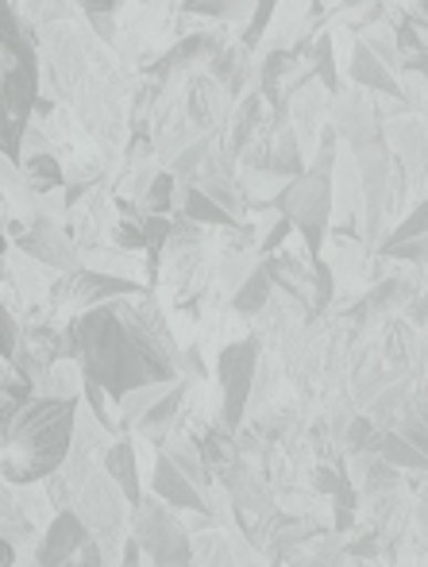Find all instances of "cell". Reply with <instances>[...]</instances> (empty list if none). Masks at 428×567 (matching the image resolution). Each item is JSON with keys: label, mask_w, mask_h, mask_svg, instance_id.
I'll return each instance as SVG.
<instances>
[{"label": "cell", "mask_w": 428, "mask_h": 567, "mask_svg": "<svg viewBox=\"0 0 428 567\" xmlns=\"http://www.w3.org/2000/svg\"><path fill=\"white\" fill-rule=\"evenodd\" d=\"M43 398H82V367L74 359H62L51 367V374L43 379Z\"/></svg>", "instance_id": "obj_22"}, {"label": "cell", "mask_w": 428, "mask_h": 567, "mask_svg": "<svg viewBox=\"0 0 428 567\" xmlns=\"http://www.w3.org/2000/svg\"><path fill=\"white\" fill-rule=\"evenodd\" d=\"M205 158H209V143H205V140H197L194 147H186L178 158H174V178H181V174H186V178H194V174H197V166H201Z\"/></svg>", "instance_id": "obj_29"}, {"label": "cell", "mask_w": 428, "mask_h": 567, "mask_svg": "<svg viewBox=\"0 0 428 567\" xmlns=\"http://www.w3.org/2000/svg\"><path fill=\"white\" fill-rule=\"evenodd\" d=\"M116 16H93L90 20V31H97V39L101 43H116Z\"/></svg>", "instance_id": "obj_33"}, {"label": "cell", "mask_w": 428, "mask_h": 567, "mask_svg": "<svg viewBox=\"0 0 428 567\" xmlns=\"http://www.w3.org/2000/svg\"><path fill=\"white\" fill-rule=\"evenodd\" d=\"M274 298V282H271V275L263 270V262H255V270H251L248 278H243V286L232 293V309L240 317H255V313H263L267 309V301Z\"/></svg>", "instance_id": "obj_17"}, {"label": "cell", "mask_w": 428, "mask_h": 567, "mask_svg": "<svg viewBox=\"0 0 428 567\" xmlns=\"http://www.w3.org/2000/svg\"><path fill=\"white\" fill-rule=\"evenodd\" d=\"M77 8L85 12V20H93V16H116L121 0H77Z\"/></svg>", "instance_id": "obj_32"}, {"label": "cell", "mask_w": 428, "mask_h": 567, "mask_svg": "<svg viewBox=\"0 0 428 567\" xmlns=\"http://www.w3.org/2000/svg\"><path fill=\"white\" fill-rule=\"evenodd\" d=\"M259 262H263V270L271 275V282L279 286L282 293H290V298L301 301V306L313 301V270H309L297 255L279 251V255H271V259H259Z\"/></svg>", "instance_id": "obj_11"}, {"label": "cell", "mask_w": 428, "mask_h": 567, "mask_svg": "<svg viewBox=\"0 0 428 567\" xmlns=\"http://www.w3.org/2000/svg\"><path fill=\"white\" fill-rule=\"evenodd\" d=\"M20 171H23V182H28V189L35 197H51V194H59V189H66V171H62V163L51 155V151L23 158Z\"/></svg>", "instance_id": "obj_14"}, {"label": "cell", "mask_w": 428, "mask_h": 567, "mask_svg": "<svg viewBox=\"0 0 428 567\" xmlns=\"http://www.w3.org/2000/svg\"><path fill=\"white\" fill-rule=\"evenodd\" d=\"M101 471H105L108 483H113L116 491L124 494V502L136 509L139 502H143V471H139L136 444H132L128 436H116V441L108 444L105 460H101Z\"/></svg>", "instance_id": "obj_10"}, {"label": "cell", "mask_w": 428, "mask_h": 567, "mask_svg": "<svg viewBox=\"0 0 428 567\" xmlns=\"http://www.w3.org/2000/svg\"><path fill=\"white\" fill-rule=\"evenodd\" d=\"M150 498H158L170 509H186V514H212L209 494H201L163 452L155 455V471H150Z\"/></svg>", "instance_id": "obj_9"}, {"label": "cell", "mask_w": 428, "mask_h": 567, "mask_svg": "<svg viewBox=\"0 0 428 567\" xmlns=\"http://www.w3.org/2000/svg\"><path fill=\"white\" fill-rule=\"evenodd\" d=\"M274 567H279V564H274Z\"/></svg>", "instance_id": "obj_39"}, {"label": "cell", "mask_w": 428, "mask_h": 567, "mask_svg": "<svg viewBox=\"0 0 428 567\" xmlns=\"http://www.w3.org/2000/svg\"><path fill=\"white\" fill-rule=\"evenodd\" d=\"M0 202H4V189H0Z\"/></svg>", "instance_id": "obj_38"}, {"label": "cell", "mask_w": 428, "mask_h": 567, "mask_svg": "<svg viewBox=\"0 0 428 567\" xmlns=\"http://www.w3.org/2000/svg\"><path fill=\"white\" fill-rule=\"evenodd\" d=\"M417 8H421V16L428 20V0H417Z\"/></svg>", "instance_id": "obj_36"}, {"label": "cell", "mask_w": 428, "mask_h": 567, "mask_svg": "<svg viewBox=\"0 0 428 567\" xmlns=\"http://www.w3.org/2000/svg\"><path fill=\"white\" fill-rule=\"evenodd\" d=\"M143 209L150 217H174L178 213V178H174V171H155L147 194H143Z\"/></svg>", "instance_id": "obj_18"}, {"label": "cell", "mask_w": 428, "mask_h": 567, "mask_svg": "<svg viewBox=\"0 0 428 567\" xmlns=\"http://www.w3.org/2000/svg\"><path fill=\"white\" fill-rule=\"evenodd\" d=\"M181 405H186V379L174 382V386L166 390V394L158 398L147 413H143L139 425L132 429V433H139L143 441H150V444H158V449H163V436L170 433V425L181 417Z\"/></svg>", "instance_id": "obj_12"}, {"label": "cell", "mask_w": 428, "mask_h": 567, "mask_svg": "<svg viewBox=\"0 0 428 567\" xmlns=\"http://www.w3.org/2000/svg\"><path fill=\"white\" fill-rule=\"evenodd\" d=\"M181 217L194 220V225H209V228H236L240 220L232 217V213H225L217 202H212L209 194H205L201 186H186V202H181Z\"/></svg>", "instance_id": "obj_16"}, {"label": "cell", "mask_w": 428, "mask_h": 567, "mask_svg": "<svg viewBox=\"0 0 428 567\" xmlns=\"http://www.w3.org/2000/svg\"><path fill=\"white\" fill-rule=\"evenodd\" d=\"M332 205H336V186H332L324 174H297L274 194V209L279 217L290 220L293 228L305 236L309 259H321L324 236L332 225Z\"/></svg>", "instance_id": "obj_3"}, {"label": "cell", "mask_w": 428, "mask_h": 567, "mask_svg": "<svg viewBox=\"0 0 428 567\" xmlns=\"http://www.w3.org/2000/svg\"><path fill=\"white\" fill-rule=\"evenodd\" d=\"M378 455H383V463H390L394 471H425L428 467V452H421L417 444H409V436H383L378 441Z\"/></svg>", "instance_id": "obj_20"}, {"label": "cell", "mask_w": 428, "mask_h": 567, "mask_svg": "<svg viewBox=\"0 0 428 567\" xmlns=\"http://www.w3.org/2000/svg\"><path fill=\"white\" fill-rule=\"evenodd\" d=\"M225 109V90H220L212 78H194L186 93V113L197 127H212L217 124V113Z\"/></svg>", "instance_id": "obj_15"}, {"label": "cell", "mask_w": 428, "mask_h": 567, "mask_svg": "<svg viewBox=\"0 0 428 567\" xmlns=\"http://www.w3.org/2000/svg\"><path fill=\"white\" fill-rule=\"evenodd\" d=\"M116 567H147V560H143V553H139V545L128 537V545H124V553H121V564Z\"/></svg>", "instance_id": "obj_34"}, {"label": "cell", "mask_w": 428, "mask_h": 567, "mask_svg": "<svg viewBox=\"0 0 428 567\" xmlns=\"http://www.w3.org/2000/svg\"><path fill=\"white\" fill-rule=\"evenodd\" d=\"M66 348L70 359L82 367V379L97 382L113 402L143 386H170L181 374V351L150 293L108 301L74 317L66 329Z\"/></svg>", "instance_id": "obj_1"}, {"label": "cell", "mask_w": 428, "mask_h": 567, "mask_svg": "<svg viewBox=\"0 0 428 567\" xmlns=\"http://www.w3.org/2000/svg\"><path fill=\"white\" fill-rule=\"evenodd\" d=\"M255 363H259V340L228 343L217 355V382H220V394H225V405H220V410H225L220 413L225 429H236L243 421V405H248V394H251Z\"/></svg>", "instance_id": "obj_6"}, {"label": "cell", "mask_w": 428, "mask_h": 567, "mask_svg": "<svg viewBox=\"0 0 428 567\" xmlns=\"http://www.w3.org/2000/svg\"><path fill=\"white\" fill-rule=\"evenodd\" d=\"M82 398H28L0 405V478L12 491L39 486L70 460Z\"/></svg>", "instance_id": "obj_2"}, {"label": "cell", "mask_w": 428, "mask_h": 567, "mask_svg": "<svg viewBox=\"0 0 428 567\" xmlns=\"http://www.w3.org/2000/svg\"><path fill=\"white\" fill-rule=\"evenodd\" d=\"M147 217V213H143ZM113 247L116 251H124V255H132V251H147V239H143V220H116L113 225Z\"/></svg>", "instance_id": "obj_24"}, {"label": "cell", "mask_w": 428, "mask_h": 567, "mask_svg": "<svg viewBox=\"0 0 428 567\" xmlns=\"http://www.w3.org/2000/svg\"><path fill=\"white\" fill-rule=\"evenodd\" d=\"M313 78H321V90L328 97H340V74H336V59H332V35H316L313 51L305 54Z\"/></svg>", "instance_id": "obj_21"}, {"label": "cell", "mask_w": 428, "mask_h": 567, "mask_svg": "<svg viewBox=\"0 0 428 567\" xmlns=\"http://www.w3.org/2000/svg\"><path fill=\"white\" fill-rule=\"evenodd\" d=\"M186 4H197V0H181V8H186Z\"/></svg>", "instance_id": "obj_37"}, {"label": "cell", "mask_w": 428, "mask_h": 567, "mask_svg": "<svg viewBox=\"0 0 428 567\" xmlns=\"http://www.w3.org/2000/svg\"><path fill=\"white\" fill-rule=\"evenodd\" d=\"M8 251H12V239L4 236V228H0V262L8 259Z\"/></svg>", "instance_id": "obj_35"}, {"label": "cell", "mask_w": 428, "mask_h": 567, "mask_svg": "<svg viewBox=\"0 0 428 567\" xmlns=\"http://www.w3.org/2000/svg\"><path fill=\"white\" fill-rule=\"evenodd\" d=\"M363 47H367V51L375 54V59L383 62L390 74H398V70H401V54H398V47H394L390 35H378V31H375V35L363 39Z\"/></svg>", "instance_id": "obj_28"}, {"label": "cell", "mask_w": 428, "mask_h": 567, "mask_svg": "<svg viewBox=\"0 0 428 567\" xmlns=\"http://www.w3.org/2000/svg\"><path fill=\"white\" fill-rule=\"evenodd\" d=\"M352 82L363 85V90H370V93H386V97H398L401 93L398 74H390V70H386L383 62L363 47V39L352 51Z\"/></svg>", "instance_id": "obj_13"}, {"label": "cell", "mask_w": 428, "mask_h": 567, "mask_svg": "<svg viewBox=\"0 0 428 567\" xmlns=\"http://www.w3.org/2000/svg\"><path fill=\"white\" fill-rule=\"evenodd\" d=\"M15 251L28 255V259L39 262V267L59 270V275H70V270L82 267V251H77V244L66 236V231L54 225V217L31 220L28 231L15 239Z\"/></svg>", "instance_id": "obj_7"}, {"label": "cell", "mask_w": 428, "mask_h": 567, "mask_svg": "<svg viewBox=\"0 0 428 567\" xmlns=\"http://www.w3.org/2000/svg\"><path fill=\"white\" fill-rule=\"evenodd\" d=\"M279 4L282 0H255V12H251V23H248V31H243V51H255V47L263 43V35L271 31Z\"/></svg>", "instance_id": "obj_23"}, {"label": "cell", "mask_w": 428, "mask_h": 567, "mask_svg": "<svg viewBox=\"0 0 428 567\" xmlns=\"http://www.w3.org/2000/svg\"><path fill=\"white\" fill-rule=\"evenodd\" d=\"M128 537L139 545L143 560L150 567H170V564H194V548H189L186 525L174 517L170 506L158 498H143L128 517Z\"/></svg>", "instance_id": "obj_4"}, {"label": "cell", "mask_w": 428, "mask_h": 567, "mask_svg": "<svg viewBox=\"0 0 428 567\" xmlns=\"http://www.w3.org/2000/svg\"><path fill=\"white\" fill-rule=\"evenodd\" d=\"M370 436H375V425H370L367 417H355L352 429H347V449H352V452L370 449Z\"/></svg>", "instance_id": "obj_31"}, {"label": "cell", "mask_w": 428, "mask_h": 567, "mask_svg": "<svg viewBox=\"0 0 428 567\" xmlns=\"http://www.w3.org/2000/svg\"><path fill=\"white\" fill-rule=\"evenodd\" d=\"M383 255L386 259H406L417 262V267H428V236L406 239V244H383Z\"/></svg>", "instance_id": "obj_26"}, {"label": "cell", "mask_w": 428, "mask_h": 567, "mask_svg": "<svg viewBox=\"0 0 428 567\" xmlns=\"http://www.w3.org/2000/svg\"><path fill=\"white\" fill-rule=\"evenodd\" d=\"M90 529L82 525V517L74 514V509H62V514H54V522L43 529V540L35 545V567H62L70 560H77V553H82L85 545H90Z\"/></svg>", "instance_id": "obj_8"}, {"label": "cell", "mask_w": 428, "mask_h": 567, "mask_svg": "<svg viewBox=\"0 0 428 567\" xmlns=\"http://www.w3.org/2000/svg\"><path fill=\"white\" fill-rule=\"evenodd\" d=\"M20 324H15V317H12V309L0 301V359H8L12 363L15 359V351H20Z\"/></svg>", "instance_id": "obj_27"}, {"label": "cell", "mask_w": 428, "mask_h": 567, "mask_svg": "<svg viewBox=\"0 0 428 567\" xmlns=\"http://www.w3.org/2000/svg\"><path fill=\"white\" fill-rule=\"evenodd\" d=\"M136 293H147L143 282H132V278H113V275H101V270L90 267H77L70 275H59V282H51V306L54 313H70V321L90 309H101L108 301H121V298H136Z\"/></svg>", "instance_id": "obj_5"}, {"label": "cell", "mask_w": 428, "mask_h": 567, "mask_svg": "<svg viewBox=\"0 0 428 567\" xmlns=\"http://www.w3.org/2000/svg\"><path fill=\"white\" fill-rule=\"evenodd\" d=\"M181 12L205 16V20H217V23H243L255 12V0H197V4H186Z\"/></svg>", "instance_id": "obj_19"}, {"label": "cell", "mask_w": 428, "mask_h": 567, "mask_svg": "<svg viewBox=\"0 0 428 567\" xmlns=\"http://www.w3.org/2000/svg\"><path fill=\"white\" fill-rule=\"evenodd\" d=\"M340 158V147H336V127H324L321 135V151H316V163H313V174H324L328 178L332 166H336Z\"/></svg>", "instance_id": "obj_30"}, {"label": "cell", "mask_w": 428, "mask_h": 567, "mask_svg": "<svg viewBox=\"0 0 428 567\" xmlns=\"http://www.w3.org/2000/svg\"><path fill=\"white\" fill-rule=\"evenodd\" d=\"M417 236H428V197L417 205L414 213H409L406 220H401L398 228L390 231V239H386V244H406V239H417Z\"/></svg>", "instance_id": "obj_25"}]
</instances>
